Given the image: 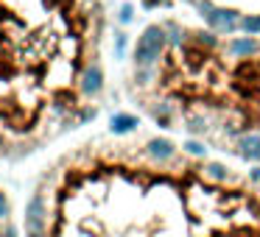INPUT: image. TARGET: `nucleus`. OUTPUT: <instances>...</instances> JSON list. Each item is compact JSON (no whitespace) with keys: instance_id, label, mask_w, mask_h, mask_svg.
<instances>
[{"instance_id":"nucleus-1","label":"nucleus","mask_w":260,"mask_h":237,"mask_svg":"<svg viewBox=\"0 0 260 237\" xmlns=\"http://www.w3.org/2000/svg\"><path fill=\"white\" fill-rule=\"evenodd\" d=\"M168 51V36H165L162 23H151L140 31L132 51V64L135 67H148V64H159V59Z\"/></svg>"},{"instance_id":"nucleus-2","label":"nucleus","mask_w":260,"mask_h":237,"mask_svg":"<svg viewBox=\"0 0 260 237\" xmlns=\"http://www.w3.org/2000/svg\"><path fill=\"white\" fill-rule=\"evenodd\" d=\"M241 14L243 12H238V9H232V6H218L215 3L213 6V12L204 17V23H207V28L210 31H215V34H221V36H232V34H238V23H241Z\"/></svg>"},{"instance_id":"nucleus-3","label":"nucleus","mask_w":260,"mask_h":237,"mask_svg":"<svg viewBox=\"0 0 260 237\" xmlns=\"http://www.w3.org/2000/svg\"><path fill=\"white\" fill-rule=\"evenodd\" d=\"M104 87H107V73H104V67L98 62H90L79 75V92L84 98H98L104 92Z\"/></svg>"},{"instance_id":"nucleus-4","label":"nucleus","mask_w":260,"mask_h":237,"mask_svg":"<svg viewBox=\"0 0 260 237\" xmlns=\"http://www.w3.org/2000/svg\"><path fill=\"white\" fill-rule=\"evenodd\" d=\"M232 153L243 162L260 165V134L257 131H241L235 137V145H232Z\"/></svg>"},{"instance_id":"nucleus-5","label":"nucleus","mask_w":260,"mask_h":237,"mask_svg":"<svg viewBox=\"0 0 260 237\" xmlns=\"http://www.w3.org/2000/svg\"><path fill=\"white\" fill-rule=\"evenodd\" d=\"M146 156L151 162H171L176 156V142L171 137H148L146 140Z\"/></svg>"},{"instance_id":"nucleus-6","label":"nucleus","mask_w":260,"mask_h":237,"mask_svg":"<svg viewBox=\"0 0 260 237\" xmlns=\"http://www.w3.org/2000/svg\"><path fill=\"white\" fill-rule=\"evenodd\" d=\"M226 53L235 56V59H252V56L260 53V40L257 36H246V34L230 36V42H226Z\"/></svg>"},{"instance_id":"nucleus-7","label":"nucleus","mask_w":260,"mask_h":237,"mask_svg":"<svg viewBox=\"0 0 260 237\" xmlns=\"http://www.w3.org/2000/svg\"><path fill=\"white\" fill-rule=\"evenodd\" d=\"M137 126H140V117H137V114H132V112H115V114H109L107 129H109V134H115V137H126V134H135Z\"/></svg>"},{"instance_id":"nucleus-8","label":"nucleus","mask_w":260,"mask_h":237,"mask_svg":"<svg viewBox=\"0 0 260 237\" xmlns=\"http://www.w3.org/2000/svg\"><path fill=\"white\" fill-rule=\"evenodd\" d=\"M187 40H190L196 48H202V51H215V48L221 45V34H215V31H210V28L187 31Z\"/></svg>"},{"instance_id":"nucleus-9","label":"nucleus","mask_w":260,"mask_h":237,"mask_svg":"<svg viewBox=\"0 0 260 237\" xmlns=\"http://www.w3.org/2000/svg\"><path fill=\"white\" fill-rule=\"evenodd\" d=\"M148 114H151V120L159 126V129H171V126H174V120H176L171 103H165V101L151 103V106H148Z\"/></svg>"},{"instance_id":"nucleus-10","label":"nucleus","mask_w":260,"mask_h":237,"mask_svg":"<svg viewBox=\"0 0 260 237\" xmlns=\"http://www.w3.org/2000/svg\"><path fill=\"white\" fill-rule=\"evenodd\" d=\"M162 28H165V36H168V48H185L187 45V31L179 20H165Z\"/></svg>"},{"instance_id":"nucleus-11","label":"nucleus","mask_w":260,"mask_h":237,"mask_svg":"<svg viewBox=\"0 0 260 237\" xmlns=\"http://www.w3.org/2000/svg\"><path fill=\"white\" fill-rule=\"evenodd\" d=\"M202 173L207 176L210 181H215V184H226V181H232V173H230V168H226L224 162H207L202 168Z\"/></svg>"},{"instance_id":"nucleus-12","label":"nucleus","mask_w":260,"mask_h":237,"mask_svg":"<svg viewBox=\"0 0 260 237\" xmlns=\"http://www.w3.org/2000/svg\"><path fill=\"white\" fill-rule=\"evenodd\" d=\"M25 237H48V218L25 215Z\"/></svg>"},{"instance_id":"nucleus-13","label":"nucleus","mask_w":260,"mask_h":237,"mask_svg":"<svg viewBox=\"0 0 260 237\" xmlns=\"http://www.w3.org/2000/svg\"><path fill=\"white\" fill-rule=\"evenodd\" d=\"M238 34L260 36V14H241V23H238Z\"/></svg>"},{"instance_id":"nucleus-14","label":"nucleus","mask_w":260,"mask_h":237,"mask_svg":"<svg viewBox=\"0 0 260 237\" xmlns=\"http://www.w3.org/2000/svg\"><path fill=\"white\" fill-rule=\"evenodd\" d=\"M137 87H148L157 81V64H148V67H135V75H132Z\"/></svg>"},{"instance_id":"nucleus-15","label":"nucleus","mask_w":260,"mask_h":237,"mask_svg":"<svg viewBox=\"0 0 260 237\" xmlns=\"http://www.w3.org/2000/svg\"><path fill=\"white\" fill-rule=\"evenodd\" d=\"M182 148H185L187 156H196V159H204V156H207V145H204V142H199L196 137H187Z\"/></svg>"},{"instance_id":"nucleus-16","label":"nucleus","mask_w":260,"mask_h":237,"mask_svg":"<svg viewBox=\"0 0 260 237\" xmlns=\"http://www.w3.org/2000/svg\"><path fill=\"white\" fill-rule=\"evenodd\" d=\"M112 45H115V59H126V51H129V34H126V31H115Z\"/></svg>"},{"instance_id":"nucleus-17","label":"nucleus","mask_w":260,"mask_h":237,"mask_svg":"<svg viewBox=\"0 0 260 237\" xmlns=\"http://www.w3.org/2000/svg\"><path fill=\"white\" fill-rule=\"evenodd\" d=\"M207 120L202 117V114H190L187 117V131H190V137H202V134H207Z\"/></svg>"},{"instance_id":"nucleus-18","label":"nucleus","mask_w":260,"mask_h":237,"mask_svg":"<svg viewBox=\"0 0 260 237\" xmlns=\"http://www.w3.org/2000/svg\"><path fill=\"white\" fill-rule=\"evenodd\" d=\"M132 20H135V6H132V3H123V6L118 9V23L120 25H129Z\"/></svg>"},{"instance_id":"nucleus-19","label":"nucleus","mask_w":260,"mask_h":237,"mask_svg":"<svg viewBox=\"0 0 260 237\" xmlns=\"http://www.w3.org/2000/svg\"><path fill=\"white\" fill-rule=\"evenodd\" d=\"M9 215H12V201H9L6 192L0 190V223H3V220H9Z\"/></svg>"},{"instance_id":"nucleus-20","label":"nucleus","mask_w":260,"mask_h":237,"mask_svg":"<svg viewBox=\"0 0 260 237\" xmlns=\"http://www.w3.org/2000/svg\"><path fill=\"white\" fill-rule=\"evenodd\" d=\"M213 6H215V3H213V0H196V6H193V9H196V14H199V17H207V14L210 12H213Z\"/></svg>"},{"instance_id":"nucleus-21","label":"nucleus","mask_w":260,"mask_h":237,"mask_svg":"<svg viewBox=\"0 0 260 237\" xmlns=\"http://www.w3.org/2000/svg\"><path fill=\"white\" fill-rule=\"evenodd\" d=\"M0 237H20L17 226H14L12 220H3V226H0Z\"/></svg>"},{"instance_id":"nucleus-22","label":"nucleus","mask_w":260,"mask_h":237,"mask_svg":"<svg viewBox=\"0 0 260 237\" xmlns=\"http://www.w3.org/2000/svg\"><path fill=\"white\" fill-rule=\"evenodd\" d=\"M76 117H79V123H90V120H95L98 117V109H84V112H79V114H76Z\"/></svg>"},{"instance_id":"nucleus-23","label":"nucleus","mask_w":260,"mask_h":237,"mask_svg":"<svg viewBox=\"0 0 260 237\" xmlns=\"http://www.w3.org/2000/svg\"><path fill=\"white\" fill-rule=\"evenodd\" d=\"M171 0H143V6L146 9H159V6H168Z\"/></svg>"},{"instance_id":"nucleus-24","label":"nucleus","mask_w":260,"mask_h":237,"mask_svg":"<svg viewBox=\"0 0 260 237\" xmlns=\"http://www.w3.org/2000/svg\"><path fill=\"white\" fill-rule=\"evenodd\" d=\"M249 179H252V181H260V165H254V168L249 170Z\"/></svg>"},{"instance_id":"nucleus-25","label":"nucleus","mask_w":260,"mask_h":237,"mask_svg":"<svg viewBox=\"0 0 260 237\" xmlns=\"http://www.w3.org/2000/svg\"><path fill=\"white\" fill-rule=\"evenodd\" d=\"M182 3H187V6H196V0H182Z\"/></svg>"},{"instance_id":"nucleus-26","label":"nucleus","mask_w":260,"mask_h":237,"mask_svg":"<svg viewBox=\"0 0 260 237\" xmlns=\"http://www.w3.org/2000/svg\"><path fill=\"white\" fill-rule=\"evenodd\" d=\"M0 145H3V142H0Z\"/></svg>"}]
</instances>
